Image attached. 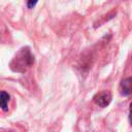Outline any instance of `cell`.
Here are the masks:
<instances>
[{"label": "cell", "instance_id": "cell-1", "mask_svg": "<svg viewBox=\"0 0 132 132\" xmlns=\"http://www.w3.org/2000/svg\"><path fill=\"white\" fill-rule=\"evenodd\" d=\"M111 101V94L108 91L97 93L94 96V102L100 107H106Z\"/></svg>", "mask_w": 132, "mask_h": 132}, {"label": "cell", "instance_id": "cell-2", "mask_svg": "<svg viewBox=\"0 0 132 132\" xmlns=\"http://www.w3.org/2000/svg\"><path fill=\"white\" fill-rule=\"evenodd\" d=\"M120 91L121 94L123 96H128L131 93V77H128L126 79H124L121 82V87H120Z\"/></svg>", "mask_w": 132, "mask_h": 132}, {"label": "cell", "instance_id": "cell-3", "mask_svg": "<svg viewBox=\"0 0 132 132\" xmlns=\"http://www.w3.org/2000/svg\"><path fill=\"white\" fill-rule=\"evenodd\" d=\"M9 98H10V96L8 93H6L5 91H0V107L4 111H6L8 109L7 104H8Z\"/></svg>", "mask_w": 132, "mask_h": 132}, {"label": "cell", "instance_id": "cell-4", "mask_svg": "<svg viewBox=\"0 0 132 132\" xmlns=\"http://www.w3.org/2000/svg\"><path fill=\"white\" fill-rule=\"evenodd\" d=\"M37 1L38 0H27V6H28V8H33L36 5Z\"/></svg>", "mask_w": 132, "mask_h": 132}]
</instances>
